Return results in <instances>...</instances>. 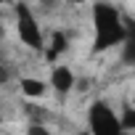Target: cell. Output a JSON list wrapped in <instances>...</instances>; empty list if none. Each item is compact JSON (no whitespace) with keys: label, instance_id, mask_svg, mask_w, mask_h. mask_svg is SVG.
<instances>
[{"label":"cell","instance_id":"6da1fadb","mask_svg":"<svg viewBox=\"0 0 135 135\" xmlns=\"http://www.w3.org/2000/svg\"><path fill=\"white\" fill-rule=\"evenodd\" d=\"M93 27H95L93 53L111 50L124 37V16L111 3H103V0H98V3L93 6Z\"/></svg>","mask_w":135,"mask_h":135},{"label":"cell","instance_id":"7a4b0ae2","mask_svg":"<svg viewBox=\"0 0 135 135\" xmlns=\"http://www.w3.org/2000/svg\"><path fill=\"white\" fill-rule=\"evenodd\" d=\"M16 32H19V40L27 48H32V50H42L45 48V37H42V29L37 24V16L32 13V8L27 3L16 6Z\"/></svg>","mask_w":135,"mask_h":135},{"label":"cell","instance_id":"3957f363","mask_svg":"<svg viewBox=\"0 0 135 135\" xmlns=\"http://www.w3.org/2000/svg\"><path fill=\"white\" fill-rule=\"evenodd\" d=\"M88 124H90V135H124L119 117L114 114V109L103 101H95L88 111Z\"/></svg>","mask_w":135,"mask_h":135},{"label":"cell","instance_id":"277c9868","mask_svg":"<svg viewBox=\"0 0 135 135\" xmlns=\"http://www.w3.org/2000/svg\"><path fill=\"white\" fill-rule=\"evenodd\" d=\"M122 64L135 66V19H124V37H122Z\"/></svg>","mask_w":135,"mask_h":135},{"label":"cell","instance_id":"5b68a950","mask_svg":"<svg viewBox=\"0 0 135 135\" xmlns=\"http://www.w3.org/2000/svg\"><path fill=\"white\" fill-rule=\"evenodd\" d=\"M74 82H77V77H74V72L69 69V66H53L50 85H53L56 93H69V90L74 88Z\"/></svg>","mask_w":135,"mask_h":135},{"label":"cell","instance_id":"8992f818","mask_svg":"<svg viewBox=\"0 0 135 135\" xmlns=\"http://www.w3.org/2000/svg\"><path fill=\"white\" fill-rule=\"evenodd\" d=\"M66 45H69V37H66V32H53V35H50V48L45 50V56L53 61L56 56H61V53L66 50Z\"/></svg>","mask_w":135,"mask_h":135},{"label":"cell","instance_id":"52a82bcc","mask_svg":"<svg viewBox=\"0 0 135 135\" xmlns=\"http://www.w3.org/2000/svg\"><path fill=\"white\" fill-rule=\"evenodd\" d=\"M21 93H24L27 98H42L45 82H42V80H35V77H24V80H21Z\"/></svg>","mask_w":135,"mask_h":135},{"label":"cell","instance_id":"ba28073f","mask_svg":"<svg viewBox=\"0 0 135 135\" xmlns=\"http://www.w3.org/2000/svg\"><path fill=\"white\" fill-rule=\"evenodd\" d=\"M119 122H122V130H124V132H135V106H130V109L122 114Z\"/></svg>","mask_w":135,"mask_h":135},{"label":"cell","instance_id":"9c48e42d","mask_svg":"<svg viewBox=\"0 0 135 135\" xmlns=\"http://www.w3.org/2000/svg\"><path fill=\"white\" fill-rule=\"evenodd\" d=\"M27 135H50V132H48V127H45V124H40V122H32V124L27 127Z\"/></svg>","mask_w":135,"mask_h":135},{"label":"cell","instance_id":"30bf717a","mask_svg":"<svg viewBox=\"0 0 135 135\" xmlns=\"http://www.w3.org/2000/svg\"><path fill=\"white\" fill-rule=\"evenodd\" d=\"M8 80H11V69H8L6 64H0V85H6Z\"/></svg>","mask_w":135,"mask_h":135},{"label":"cell","instance_id":"8fae6325","mask_svg":"<svg viewBox=\"0 0 135 135\" xmlns=\"http://www.w3.org/2000/svg\"><path fill=\"white\" fill-rule=\"evenodd\" d=\"M56 3H58V0H42V6H45V8H53Z\"/></svg>","mask_w":135,"mask_h":135},{"label":"cell","instance_id":"7c38bea8","mask_svg":"<svg viewBox=\"0 0 135 135\" xmlns=\"http://www.w3.org/2000/svg\"><path fill=\"white\" fill-rule=\"evenodd\" d=\"M3 35H6V29H3V21H0V40H3Z\"/></svg>","mask_w":135,"mask_h":135},{"label":"cell","instance_id":"4fadbf2b","mask_svg":"<svg viewBox=\"0 0 135 135\" xmlns=\"http://www.w3.org/2000/svg\"><path fill=\"white\" fill-rule=\"evenodd\" d=\"M77 135H90V132H77Z\"/></svg>","mask_w":135,"mask_h":135},{"label":"cell","instance_id":"5bb4252c","mask_svg":"<svg viewBox=\"0 0 135 135\" xmlns=\"http://www.w3.org/2000/svg\"><path fill=\"white\" fill-rule=\"evenodd\" d=\"M72 3H82V0H72Z\"/></svg>","mask_w":135,"mask_h":135},{"label":"cell","instance_id":"9a60e30c","mask_svg":"<svg viewBox=\"0 0 135 135\" xmlns=\"http://www.w3.org/2000/svg\"><path fill=\"white\" fill-rule=\"evenodd\" d=\"M0 122H3V111H0Z\"/></svg>","mask_w":135,"mask_h":135},{"label":"cell","instance_id":"2e32d148","mask_svg":"<svg viewBox=\"0 0 135 135\" xmlns=\"http://www.w3.org/2000/svg\"><path fill=\"white\" fill-rule=\"evenodd\" d=\"M0 3H8V0H0Z\"/></svg>","mask_w":135,"mask_h":135},{"label":"cell","instance_id":"e0dca14e","mask_svg":"<svg viewBox=\"0 0 135 135\" xmlns=\"http://www.w3.org/2000/svg\"><path fill=\"white\" fill-rule=\"evenodd\" d=\"M132 106H135V98H132Z\"/></svg>","mask_w":135,"mask_h":135}]
</instances>
